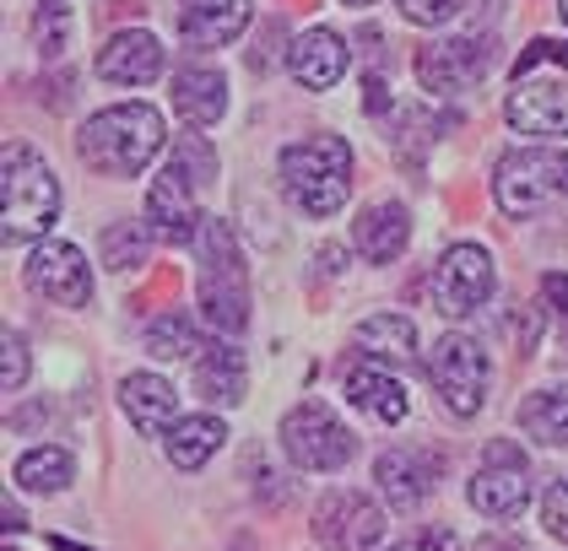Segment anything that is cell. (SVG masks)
Segmentation results:
<instances>
[{"instance_id":"obj_22","label":"cell","mask_w":568,"mask_h":551,"mask_svg":"<svg viewBox=\"0 0 568 551\" xmlns=\"http://www.w3.org/2000/svg\"><path fill=\"white\" fill-rule=\"evenodd\" d=\"M244 389H250L244 351H239V346H206L201 363H195V395L212 400V406H239Z\"/></svg>"},{"instance_id":"obj_7","label":"cell","mask_w":568,"mask_h":551,"mask_svg":"<svg viewBox=\"0 0 568 551\" xmlns=\"http://www.w3.org/2000/svg\"><path fill=\"white\" fill-rule=\"evenodd\" d=\"M282 449H287V460H293L298 470L325 476V470L352 466L357 438H352V427L336 422V411H331V406L308 400V406H293V411L282 417Z\"/></svg>"},{"instance_id":"obj_21","label":"cell","mask_w":568,"mask_h":551,"mask_svg":"<svg viewBox=\"0 0 568 551\" xmlns=\"http://www.w3.org/2000/svg\"><path fill=\"white\" fill-rule=\"evenodd\" d=\"M174 109L184 125L206 130L222 120V109H227V82H222V71L212 65H190V71H179L174 76Z\"/></svg>"},{"instance_id":"obj_9","label":"cell","mask_w":568,"mask_h":551,"mask_svg":"<svg viewBox=\"0 0 568 551\" xmlns=\"http://www.w3.org/2000/svg\"><path fill=\"white\" fill-rule=\"evenodd\" d=\"M314 535L325 551H374L385 541V513L363 492H331L314 509Z\"/></svg>"},{"instance_id":"obj_23","label":"cell","mask_w":568,"mask_h":551,"mask_svg":"<svg viewBox=\"0 0 568 551\" xmlns=\"http://www.w3.org/2000/svg\"><path fill=\"white\" fill-rule=\"evenodd\" d=\"M347 400L357 411H368L374 422H406V411H412V400H406V389L395 374L385 368H352L347 374Z\"/></svg>"},{"instance_id":"obj_14","label":"cell","mask_w":568,"mask_h":551,"mask_svg":"<svg viewBox=\"0 0 568 551\" xmlns=\"http://www.w3.org/2000/svg\"><path fill=\"white\" fill-rule=\"evenodd\" d=\"M438 470H444V460H438L434 449H390V455H379L374 481L390 498V509H417L434 492Z\"/></svg>"},{"instance_id":"obj_5","label":"cell","mask_w":568,"mask_h":551,"mask_svg":"<svg viewBox=\"0 0 568 551\" xmlns=\"http://www.w3.org/2000/svg\"><path fill=\"white\" fill-rule=\"evenodd\" d=\"M212 178V152L201 141H179L169 169L152 178L146 190V227L163 244H190L201 233V212H195V184Z\"/></svg>"},{"instance_id":"obj_34","label":"cell","mask_w":568,"mask_h":551,"mask_svg":"<svg viewBox=\"0 0 568 551\" xmlns=\"http://www.w3.org/2000/svg\"><path fill=\"white\" fill-rule=\"evenodd\" d=\"M541 519H547V530H552L558 541H568V476L552 481V492L541 498Z\"/></svg>"},{"instance_id":"obj_36","label":"cell","mask_w":568,"mask_h":551,"mask_svg":"<svg viewBox=\"0 0 568 551\" xmlns=\"http://www.w3.org/2000/svg\"><path fill=\"white\" fill-rule=\"evenodd\" d=\"M395 551H460V547H455L449 530H428V535H412L406 547H395Z\"/></svg>"},{"instance_id":"obj_6","label":"cell","mask_w":568,"mask_h":551,"mask_svg":"<svg viewBox=\"0 0 568 551\" xmlns=\"http://www.w3.org/2000/svg\"><path fill=\"white\" fill-rule=\"evenodd\" d=\"M493 195H498L504 216H536L547 206H558V201H568V152L520 146V152L498 157Z\"/></svg>"},{"instance_id":"obj_33","label":"cell","mask_w":568,"mask_h":551,"mask_svg":"<svg viewBox=\"0 0 568 551\" xmlns=\"http://www.w3.org/2000/svg\"><path fill=\"white\" fill-rule=\"evenodd\" d=\"M460 6H466V0H400V17L417 22V28H438V22H449Z\"/></svg>"},{"instance_id":"obj_29","label":"cell","mask_w":568,"mask_h":551,"mask_svg":"<svg viewBox=\"0 0 568 551\" xmlns=\"http://www.w3.org/2000/svg\"><path fill=\"white\" fill-rule=\"evenodd\" d=\"M146 351H152V357H190V351H201V346H195V330H190L184 314H163V319L146 330Z\"/></svg>"},{"instance_id":"obj_1","label":"cell","mask_w":568,"mask_h":551,"mask_svg":"<svg viewBox=\"0 0 568 551\" xmlns=\"http://www.w3.org/2000/svg\"><path fill=\"white\" fill-rule=\"evenodd\" d=\"M77 152L103 178H135L163 152V114L152 103H114V109L92 114L88 125H82Z\"/></svg>"},{"instance_id":"obj_27","label":"cell","mask_w":568,"mask_h":551,"mask_svg":"<svg viewBox=\"0 0 568 551\" xmlns=\"http://www.w3.org/2000/svg\"><path fill=\"white\" fill-rule=\"evenodd\" d=\"M17 487H28V492H65L71 487V476H77V460L65 455V449H28L22 460H17Z\"/></svg>"},{"instance_id":"obj_24","label":"cell","mask_w":568,"mask_h":551,"mask_svg":"<svg viewBox=\"0 0 568 551\" xmlns=\"http://www.w3.org/2000/svg\"><path fill=\"white\" fill-rule=\"evenodd\" d=\"M352 346H357L363 357H374V363L406 368V363L417 357V330H412L406 314H374V319H363V325L352 330Z\"/></svg>"},{"instance_id":"obj_8","label":"cell","mask_w":568,"mask_h":551,"mask_svg":"<svg viewBox=\"0 0 568 551\" xmlns=\"http://www.w3.org/2000/svg\"><path fill=\"white\" fill-rule=\"evenodd\" d=\"M428 379H434L449 417H477L487 406L493 368H487V351L471 336H444L434 346V357H428Z\"/></svg>"},{"instance_id":"obj_11","label":"cell","mask_w":568,"mask_h":551,"mask_svg":"<svg viewBox=\"0 0 568 551\" xmlns=\"http://www.w3.org/2000/svg\"><path fill=\"white\" fill-rule=\"evenodd\" d=\"M487 71H493V39H444L417 49V82H423V92H438V98L481 82Z\"/></svg>"},{"instance_id":"obj_4","label":"cell","mask_w":568,"mask_h":551,"mask_svg":"<svg viewBox=\"0 0 568 551\" xmlns=\"http://www.w3.org/2000/svg\"><path fill=\"white\" fill-rule=\"evenodd\" d=\"M0 227L11 244L22 238H39L49 233V222L60 216V178L49 173V163L28 146V141H11L6 146V163H0Z\"/></svg>"},{"instance_id":"obj_16","label":"cell","mask_w":568,"mask_h":551,"mask_svg":"<svg viewBox=\"0 0 568 551\" xmlns=\"http://www.w3.org/2000/svg\"><path fill=\"white\" fill-rule=\"evenodd\" d=\"M287 71L308 92H331V86L347 76V43H342V33H331V28L298 33L293 49H287Z\"/></svg>"},{"instance_id":"obj_38","label":"cell","mask_w":568,"mask_h":551,"mask_svg":"<svg viewBox=\"0 0 568 551\" xmlns=\"http://www.w3.org/2000/svg\"><path fill=\"white\" fill-rule=\"evenodd\" d=\"M6 530H11V535H17V530H28V524H22V509H17V503H6Z\"/></svg>"},{"instance_id":"obj_26","label":"cell","mask_w":568,"mask_h":551,"mask_svg":"<svg viewBox=\"0 0 568 551\" xmlns=\"http://www.w3.org/2000/svg\"><path fill=\"white\" fill-rule=\"evenodd\" d=\"M520 427L547 443V449H564L568 443V389H536L520 400Z\"/></svg>"},{"instance_id":"obj_30","label":"cell","mask_w":568,"mask_h":551,"mask_svg":"<svg viewBox=\"0 0 568 551\" xmlns=\"http://www.w3.org/2000/svg\"><path fill=\"white\" fill-rule=\"evenodd\" d=\"M103 259H109L114 271H131V265H141V259H146V233H141L135 222H125V227H109V233H103Z\"/></svg>"},{"instance_id":"obj_3","label":"cell","mask_w":568,"mask_h":551,"mask_svg":"<svg viewBox=\"0 0 568 551\" xmlns=\"http://www.w3.org/2000/svg\"><path fill=\"white\" fill-rule=\"evenodd\" d=\"M282 190L304 216H336L352 195V146L342 135H308L282 152Z\"/></svg>"},{"instance_id":"obj_32","label":"cell","mask_w":568,"mask_h":551,"mask_svg":"<svg viewBox=\"0 0 568 551\" xmlns=\"http://www.w3.org/2000/svg\"><path fill=\"white\" fill-rule=\"evenodd\" d=\"M536 65H568V43L564 39H536L520 60H515V82H525Z\"/></svg>"},{"instance_id":"obj_10","label":"cell","mask_w":568,"mask_h":551,"mask_svg":"<svg viewBox=\"0 0 568 551\" xmlns=\"http://www.w3.org/2000/svg\"><path fill=\"white\" fill-rule=\"evenodd\" d=\"M493 255L481 249V244H455V249H444V259L434 265V297L444 314H477L481 303L493 297Z\"/></svg>"},{"instance_id":"obj_15","label":"cell","mask_w":568,"mask_h":551,"mask_svg":"<svg viewBox=\"0 0 568 551\" xmlns=\"http://www.w3.org/2000/svg\"><path fill=\"white\" fill-rule=\"evenodd\" d=\"M504 114L520 135L558 141V135H568V82H515Z\"/></svg>"},{"instance_id":"obj_37","label":"cell","mask_w":568,"mask_h":551,"mask_svg":"<svg viewBox=\"0 0 568 551\" xmlns=\"http://www.w3.org/2000/svg\"><path fill=\"white\" fill-rule=\"evenodd\" d=\"M477 551H525V547L515 541V535H487V541H481Z\"/></svg>"},{"instance_id":"obj_12","label":"cell","mask_w":568,"mask_h":551,"mask_svg":"<svg viewBox=\"0 0 568 551\" xmlns=\"http://www.w3.org/2000/svg\"><path fill=\"white\" fill-rule=\"evenodd\" d=\"M28 287L39 297H49V303H60V308H88L92 265L77 244L49 238V244H39V249L28 255Z\"/></svg>"},{"instance_id":"obj_19","label":"cell","mask_w":568,"mask_h":551,"mask_svg":"<svg viewBox=\"0 0 568 551\" xmlns=\"http://www.w3.org/2000/svg\"><path fill=\"white\" fill-rule=\"evenodd\" d=\"M406 238H412V216H406V206H395V201L368 206V212L352 222V249L368 259V265H390L406 249Z\"/></svg>"},{"instance_id":"obj_13","label":"cell","mask_w":568,"mask_h":551,"mask_svg":"<svg viewBox=\"0 0 568 551\" xmlns=\"http://www.w3.org/2000/svg\"><path fill=\"white\" fill-rule=\"evenodd\" d=\"M525 503H530L525 455H515L509 443H493L487 449V466L471 481V509L487 513V519H515V513H525Z\"/></svg>"},{"instance_id":"obj_17","label":"cell","mask_w":568,"mask_h":551,"mask_svg":"<svg viewBox=\"0 0 568 551\" xmlns=\"http://www.w3.org/2000/svg\"><path fill=\"white\" fill-rule=\"evenodd\" d=\"M179 39L195 49H222L250 28V0H179Z\"/></svg>"},{"instance_id":"obj_40","label":"cell","mask_w":568,"mask_h":551,"mask_svg":"<svg viewBox=\"0 0 568 551\" xmlns=\"http://www.w3.org/2000/svg\"><path fill=\"white\" fill-rule=\"evenodd\" d=\"M342 6H374V0H342Z\"/></svg>"},{"instance_id":"obj_39","label":"cell","mask_w":568,"mask_h":551,"mask_svg":"<svg viewBox=\"0 0 568 551\" xmlns=\"http://www.w3.org/2000/svg\"><path fill=\"white\" fill-rule=\"evenodd\" d=\"M558 17H564V22H568V0H558Z\"/></svg>"},{"instance_id":"obj_2","label":"cell","mask_w":568,"mask_h":551,"mask_svg":"<svg viewBox=\"0 0 568 551\" xmlns=\"http://www.w3.org/2000/svg\"><path fill=\"white\" fill-rule=\"evenodd\" d=\"M195 249H201V314L217 336H239L250 325V276L233 227L222 216H201Z\"/></svg>"},{"instance_id":"obj_35","label":"cell","mask_w":568,"mask_h":551,"mask_svg":"<svg viewBox=\"0 0 568 551\" xmlns=\"http://www.w3.org/2000/svg\"><path fill=\"white\" fill-rule=\"evenodd\" d=\"M541 293H547V303L558 308V325H564V346H568V276H564V271H552V276L541 282Z\"/></svg>"},{"instance_id":"obj_18","label":"cell","mask_w":568,"mask_h":551,"mask_svg":"<svg viewBox=\"0 0 568 551\" xmlns=\"http://www.w3.org/2000/svg\"><path fill=\"white\" fill-rule=\"evenodd\" d=\"M98 76L120 86H146L163 76V43L152 33H114L98 49Z\"/></svg>"},{"instance_id":"obj_20","label":"cell","mask_w":568,"mask_h":551,"mask_svg":"<svg viewBox=\"0 0 568 551\" xmlns=\"http://www.w3.org/2000/svg\"><path fill=\"white\" fill-rule=\"evenodd\" d=\"M120 406H125V417L135 422V432H146V438H163L179 411L174 384L158 379V374H131V379L120 384Z\"/></svg>"},{"instance_id":"obj_28","label":"cell","mask_w":568,"mask_h":551,"mask_svg":"<svg viewBox=\"0 0 568 551\" xmlns=\"http://www.w3.org/2000/svg\"><path fill=\"white\" fill-rule=\"evenodd\" d=\"M33 43L44 60H60L71 43V0H33Z\"/></svg>"},{"instance_id":"obj_31","label":"cell","mask_w":568,"mask_h":551,"mask_svg":"<svg viewBox=\"0 0 568 551\" xmlns=\"http://www.w3.org/2000/svg\"><path fill=\"white\" fill-rule=\"evenodd\" d=\"M0 384H6V395H17L28 384V340L17 336V330L0 340Z\"/></svg>"},{"instance_id":"obj_25","label":"cell","mask_w":568,"mask_h":551,"mask_svg":"<svg viewBox=\"0 0 568 551\" xmlns=\"http://www.w3.org/2000/svg\"><path fill=\"white\" fill-rule=\"evenodd\" d=\"M222 438H227V427H222L217 417H179V422L163 432V449H169L174 470H201L222 449Z\"/></svg>"}]
</instances>
